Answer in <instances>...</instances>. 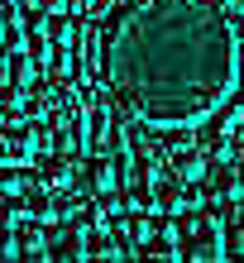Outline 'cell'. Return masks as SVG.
<instances>
[{
	"label": "cell",
	"mask_w": 244,
	"mask_h": 263,
	"mask_svg": "<svg viewBox=\"0 0 244 263\" xmlns=\"http://www.w3.org/2000/svg\"><path fill=\"white\" fill-rule=\"evenodd\" d=\"M96 63L115 120L201 125L239 86L225 0H115L96 20Z\"/></svg>",
	"instance_id": "6da1fadb"
},
{
	"label": "cell",
	"mask_w": 244,
	"mask_h": 263,
	"mask_svg": "<svg viewBox=\"0 0 244 263\" xmlns=\"http://www.w3.org/2000/svg\"><path fill=\"white\" fill-rule=\"evenodd\" d=\"M173 235H177V254H182V258H196V263H216V258H225L220 215H211V211H201V206L177 211Z\"/></svg>",
	"instance_id": "7a4b0ae2"
},
{
	"label": "cell",
	"mask_w": 244,
	"mask_h": 263,
	"mask_svg": "<svg viewBox=\"0 0 244 263\" xmlns=\"http://www.w3.org/2000/svg\"><path fill=\"white\" fill-rule=\"evenodd\" d=\"M196 187H201V201L211 206V215H230V206L239 201V177H235V163L230 158H206L201 177H196Z\"/></svg>",
	"instance_id": "3957f363"
},
{
	"label": "cell",
	"mask_w": 244,
	"mask_h": 263,
	"mask_svg": "<svg viewBox=\"0 0 244 263\" xmlns=\"http://www.w3.org/2000/svg\"><path fill=\"white\" fill-rule=\"evenodd\" d=\"M82 139H86V153H115V148H125V129L115 125L110 101H96L82 115Z\"/></svg>",
	"instance_id": "277c9868"
},
{
	"label": "cell",
	"mask_w": 244,
	"mask_h": 263,
	"mask_svg": "<svg viewBox=\"0 0 244 263\" xmlns=\"http://www.w3.org/2000/svg\"><path fill=\"white\" fill-rule=\"evenodd\" d=\"M154 192H158V211H187V206H201V187L196 182H187V177H177V173H163L154 177Z\"/></svg>",
	"instance_id": "5b68a950"
},
{
	"label": "cell",
	"mask_w": 244,
	"mask_h": 263,
	"mask_svg": "<svg viewBox=\"0 0 244 263\" xmlns=\"http://www.w3.org/2000/svg\"><path fill=\"white\" fill-rule=\"evenodd\" d=\"M10 235H14V254L20 258H48V230H43V220L20 215V220L10 225Z\"/></svg>",
	"instance_id": "8992f818"
},
{
	"label": "cell",
	"mask_w": 244,
	"mask_h": 263,
	"mask_svg": "<svg viewBox=\"0 0 244 263\" xmlns=\"http://www.w3.org/2000/svg\"><path fill=\"white\" fill-rule=\"evenodd\" d=\"M48 258H86V225L63 220V230L48 235Z\"/></svg>",
	"instance_id": "52a82bcc"
},
{
	"label": "cell",
	"mask_w": 244,
	"mask_h": 263,
	"mask_svg": "<svg viewBox=\"0 0 244 263\" xmlns=\"http://www.w3.org/2000/svg\"><path fill=\"white\" fill-rule=\"evenodd\" d=\"M34 77H39V63H34L24 48H10V53H5V77H0L5 86H20V91H24Z\"/></svg>",
	"instance_id": "ba28073f"
},
{
	"label": "cell",
	"mask_w": 244,
	"mask_h": 263,
	"mask_svg": "<svg viewBox=\"0 0 244 263\" xmlns=\"http://www.w3.org/2000/svg\"><path fill=\"white\" fill-rule=\"evenodd\" d=\"M134 254H139V258H182V254H177V235H173V230H167L163 220L154 225V235H148Z\"/></svg>",
	"instance_id": "9c48e42d"
},
{
	"label": "cell",
	"mask_w": 244,
	"mask_h": 263,
	"mask_svg": "<svg viewBox=\"0 0 244 263\" xmlns=\"http://www.w3.org/2000/svg\"><path fill=\"white\" fill-rule=\"evenodd\" d=\"M201 167H206V153L196 148V144L177 148V153H167V173H177V177H187V182L201 177Z\"/></svg>",
	"instance_id": "30bf717a"
},
{
	"label": "cell",
	"mask_w": 244,
	"mask_h": 263,
	"mask_svg": "<svg viewBox=\"0 0 244 263\" xmlns=\"http://www.w3.org/2000/svg\"><path fill=\"white\" fill-rule=\"evenodd\" d=\"M220 230H225V254L244 258V192H239V201L230 206V215L220 220Z\"/></svg>",
	"instance_id": "8fae6325"
},
{
	"label": "cell",
	"mask_w": 244,
	"mask_h": 263,
	"mask_svg": "<svg viewBox=\"0 0 244 263\" xmlns=\"http://www.w3.org/2000/svg\"><path fill=\"white\" fill-rule=\"evenodd\" d=\"M24 215L53 225V192H48V187H24Z\"/></svg>",
	"instance_id": "7c38bea8"
},
{
	"label": "cell",
	"mask_w": 244,
	"mask_h": 263,
	"mask_svg": "<svg viewBox=\"0 0 244 263\" xmlns=\"http://www.w3.org/2000/svg\"><path fill=\"white\" fill-rule=\"evenodd\" d=\"M39 10L43 14H63V10H72V0H39Z\"/></svg>",
	"instance_id": "4fadbf2b"
},
{
	"label": "cell",
	"mask_w": 244,
	"mask_h": 263,
	"mask_svg": "<svg viewBox=\"0 0 244 263\" xmlns=\"http://www.w3.org/2000/svg\"><path fill=\"white\" fill-rule=\"evenodd\" d=\"M20 5H24V10H34V5H39V0H20Z\"/></svg>",
	"instance_id": "5bb4252c"
},
{
	"label": "cell",
	"mask_w": 244,
	"mask_h": 263,
	"mask_svg": "<svg viewBox=\"0 0 244 263\" xmlns=\"http://www.w3.org/2000/svg\"><path fill=\"white\" fill-rule=\"evenodd\" d=\"M239 144H244V115H239Z\"/></svg>",
	"instance_id": "9a60e30c"
},
{
	"label": "cell",
	"mask_w": 244,
	"mask_h": 263,
	"mask_svg": "<svg viewBox=\"0 0 244 263\" xmlns=\"http://www.w3.org/2000/svg\"><path fill=\"white\" fill-rule=\"evenodd\" d=\"M0 77H5V53H0Z\"/></svg>",
	"instance_id": "2e32d148"
}]
</instances>
